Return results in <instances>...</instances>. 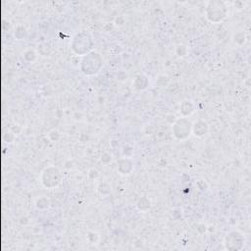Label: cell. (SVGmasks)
Masks as SVG:
<instances>
[{"mask_svg":"<svg viewBox=\"0 0 251 251\" xmlns=\"http://www.w3.org/2000/svg\"><path fill=\"white\" fill-rule=\"evenodd\" d=\"M82 72L86 75H93L99 72L100 67L102 66V59L100 58L99 54L92 52L87 54V56L82 60Z\"/></svg>","mask_w":251,"mask_h":251,"instance_id":"6da1fadb","label":"cell"},{"mask_svg":"<svg viewBox=\"0 0 251 251\" xmlns=\"http://www.w3.org/2000/svg\"><path fill=\"white\" fill-rule=\"evenodd\" d=\"M223 2L211 1L207 6V18L211 22H220L226 17V10Z\"/></svg>","mask_w":251,"mask_h":251,"instance_id":"7a4b0ae2","label":"cell"},{"mask_svg":"<svg viewBox=\"0 0 251 251\" xmlns=\"http://www.w3.org/2000/svg\"><path fill=\"white\" fill-rule=\"evenodd\" d=\"M61 181V174L57 168L50 167L42 174V183L44 186L52 188L57 186Z\"/></svg>","mask_w":251,"mask_h":251,"instance_id":"3957f363","label":"cell"},{"mask_svg":"<svg viewBox=\"0 0 251 251\" xmlns=\"http://www.w3.org/2000/svg\"><path fill=\"white\" fill-rule=\"evenodd\" d=\"M191 124L185 119H180L174 125V134L178 139H184L189 136L191 131Z\"/></svg>","mask_w":251,"mask_h":251,"instance_id":"277c9868","label":"cell"},{"mask_svg":"<svg viewBox=\"0 0 251 251\" xmlns=\"http://www.w3.org/2000/svg\"><path fill=\"white\" fill-rule=\"evenodd\" d=\"M206 131H207V124L203 121H198L193 126V132L197 136H201V135L205 134Z\"/></svg>","mask_w":251,"mask_h":251,"instance_id":"5b68a950","label":"cell"}]
</instances>
